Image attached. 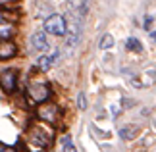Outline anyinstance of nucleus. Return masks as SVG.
Segmentation results:
<instances>
[{
	"instance_id": "nucleus-1",
	"label": "nucleus",
	"mask_w": 156,
	"mask_h": 152,
	"mask_svg": "<svg viewBox=\"0 0 156 152\" xmlns=\"http://www.w3.org/2000/svg\"><path fill=\"white\" fill-rule=\"evenodd\" d=\"M52 135L54 133L50 127H46L43 123H33L25 131L21 143L25 147V150H29V152H44L52 143Z\"/></svg>"
},
{
	"instance_id": "nucleus-2",
	"label": "nucleus",
	"mask_w": 156,
	"mask_h": 152,
	"mask_svg": "<svg viewBox=\"0 0 156 152\" xmlns=\"http://www.w3.org/2000/svg\"><path fill=\"white\" fill-rule=\"evenodd\" d=\"M52 96V89L48 83L44 81H37V83H31L27 87V98L31 104H44V102H48Z\"/></svg>"
},
{
	"instance_id": "nucleus-3",
	"label": "nucleus",
	"mask_w": 156,
	"mask_h": 152,
	"mask_svg": "<svg viewBox=\"0 0 156 152\" xmlns=\"http://www.w3.org/2000/svg\"><path fill=\"white\" fill-rule=\"evenodd\" d=\"M44 33L54 35V37H64L66 35V29H68V21H66L64 16L60 14H52L44 19Z\"/></svg>"
},
{
	"instance_id": "nucleus-4",
	"label": "nucleus",
	"mask_w": 156,
	"mask_h": 152,
	"mask_svg": "<svg viewBox=\"0 0 156 152\" xmlns=\"http://www.w3.org/2000/svg\"><path fill=\"white\" fill-rule=\"evenodd\" d=\"M37 118L43 121V123H56L60 119V106L54 104V102H44V104L37 106Z\"/></svg>"
},
{
	"instance_id": "nucleus-5",
	"label": "nucleus",
	"mask_w": 156,
	"mask_h": 152,
	"mask_svg": "<svg viewBox=\"0 0 156 152\" xmlns=\"http://www.w3.org/2000/svg\"><path fill=\"white\" fill-rule=\"evenodd\" d=\"M0 87L4 89V93L12 94L17 89V69H2L0 71Z\"/></svg>"
},
{
	"instance_id": "nucleus-6",
	"label": "nucleus",
	"mask_w": 156,
	"mask_h": 152,
	"mask_svg": "<svg viewBox=\"0 0 156 152\" xmlns=\"http://www.w3.org/2000/svg\"><path fill=\"white\" fill-rule=\"evenodd\" d=\"M89 12V0H68V16L85 19Z\"/></svg>"
},
{
	"instance_id": "nucleus-7",
	"label": "nucleus",
	"mask_w": 156,
	"mask_h": 152,
	"mask_svg": "<svg viewBox=\"0 0 156 152\" xmlns=\"http://www.w3.org/2000/svg\"><path fill=\"white\" fill-rule=\"evenodd\" d=\"M29 44H31V50H35V52H46L50 48L44 31H35L31 35V39H29Z\"/></svg>"
},
{
	"instance_id": "nucleus-8",
	"label": "nucleus",
	"mask_w": 156,
	"mask_h": 152,
	"mask_svg": "<svg viewBox=\"0 0 156 152\" xmlns=\"http://www.w3.org/2000/svg\"><path fill=\"white\" fill-rule=\"evenodd\" d=\"M17 54V44L12 41H0V60H12Z\"/></svg>"
},
{
	"instance_id": "nucleus-9",
	"label": "nucleus",
	"mask_w": 156,
	"mask_h": 152,
	"mask_svg": "<svg viewBox=\"0 0 156 152\" xmlns=\"http://www.w3.org/2000/svg\"><path fill=\"white\" fill-rule=\"evenodd\" d=\"M56 60H58V52L50 54V56H41V58L37 60V68H39L41 71H48L52 65L56 64Z\"/></svg>"
},
{
	"instance_id": "nucleus-10",
	"label": "nucleus",
	"mask_w": 156,
	"mask_h": 152,
	"mask_svg": "<svg viewBox=\"0 0 156 152\" xmlns=\"http://www.w3.org/2000/svg\"><path fill=\"white\" fill-rule=\"evenodd\" d=\"M141 127L139 125H125L119 129V137L123 139V141H131V139H135L137 135H139Z\"/></svg>"
},
{
	"instance_id": "nucleus-11",
	"label": "nucleus",
	"mask_w": 156,
	"mask_h": 152,
	"mask_svg": "<svg viewBox=\"0 0 156 152\" xmlns=\"http://www.w3.org/2000/svg\"><path fill=\"white\" fill-rule=\"evenodd\" d=\"M16 35L14 23H0V41H12Z\"/></svg>"
},
{
	"instance_id": "nucleus-12",
	"label": "nucleus",
	"mask_w": 156,
	"mask_h": 152,
	"mask_svg": "<svg viewBox=\"0 0 156 152\" xmlns=\"http://www.w3.org/2000/svg\"><path fill=\"white\" fill-rule=\"evenodd\" d=\"M17 19V14L14 10H0V23H14Z\"/></svg>"
},
{
	"instance_id": "nucleus-13",
	"label": "nucleus",
	"mask_w": 156,
	"mask_h": 152,
	"mask_svg": "<svg viewBox=\"0 0 156 152\" xmlns=\"http://www.w3.org/2000/svg\"><path fill=\"white\" fill-rule=\"evenodd\" d=\"M112 46H114V37L110 33H104L98 41V48L100 50H108V48H112Z\"/></svg>"
},
{
	"instance_id": "nucleus-14",
	"label": "nucleus",
	"mask_w": 156,
	"mask_h": 152,
	"mask_svg": "<svg viewBox=\"0 0 156 152\" xmlns=\"http://www.w3.org/2000/svg\"><path fill=\"white\" fill-rule=\"evenodd\" d=\"M125 48L131 52H143V44H141V41L139 39H135V37H129L127 42H125Z\"/></svg>"
},
{
	"instance_id": "nucleus-15",
	"label": "nucleus",
	"mask_w": 156,
	"mask_h": 152,
	"mask_svg": "<svg viewBox=\"0 0 156 152\" xmlns=\"http://www.w3.org/2000/svg\"><path fill=\"white\" fill-rule=\"evenodd\" d=\"M62 144H64V152H77L75 144L71 143V137H64L62 139Z\"/></svg>"
},
{
	"instance_id": "nucleus-16",
	"label": "nucleus",
	"mask_w": 156,
	"mask_h": 152,
	"mask_svg": "<svg viewBox=\"0 0 156 152\" xmlns=\"http://www.w3.org/2000/svg\"><path fill=\"white\" fill-rule=\"evenodd\" d=\"M77 106H79V110H87V98H85V93H79V94H77Z\"/></svg>"
},
{
	"instance_id": "nucleus-17",
	"label": "nucleus",
	"mask_w": 156,
	"mask_h": 152,
	"mask_svg": "<svg viewBox=\"0 0 156 152\" xmlns=\"http://www.w3.org/2000/svg\"><path fill=\"white\" fill-rule=\"evenodd\" d=\"M0 152H20L16 147H10V144H6V143H0Z\"/></svg>"
},
{
	"instance_id": "nucleus-18",
	"label": "nucleus",
	"mask_w": 156,
	"mask_h": 152,
	"mask_svg": "<svg viewBox=\"0 0 156 152\" xmlns=\"http://www.w3.org/2000/svg\"><path fill=\"white\" fill-rule=\"evenodd\" d=\"M151 23H152V17H145V29L151 27Z\"/></svg>"
},
{
	"instance_id": "nucleus-19",
	"label": "nucleus",
	"mask_w": 156,
	"mask_h": 152,
	"mask_svg": "<svg viewBox=\"0 0 156 152\" xmlns=\"http://www.w3.org/2000/svg\"><path fill=\"white\" fill-rule=\"evenodd\" d=\"M12 0H0V8H2V6H6V4H10Z\"/></svg>"
},
{
	"instance_id": "nucleus-20",
	"label": "nucleus",
	"mask_w": 156,
	"mask_h": 152,
	"mask_svg": "<svg viewBox=\"0 0 156 152\" xmlns=\"http://www.w3.org/2000/svg\"><path fill=\"white\" fill-rule=\"evenodd\" d=\"M151 39H152V41H156V31H152V33H151Z\"/></svg>"
}]
</instances>
